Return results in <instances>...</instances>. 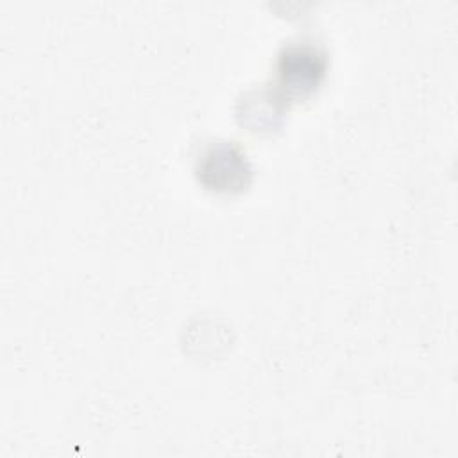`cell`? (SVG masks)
Here are the masks:
<instances>
[{"label":"cell","instance_id":"obj_2","mask_svg":"<svg viewBox=\"0 0 458 458\" xmlns=\"http://www.w3.org/2000/svg\"><path fill=\"white\" fill-rule=\"evenodd\" d=\"M215 172V179L209 182L213 188H231L238 186L243 181V175L249 174V165L245 156L231 147V145H220L206 156L204 166H202V175H208Z\"/></svg>","mask_w":458,"mask_h":458},{"label":"cell","instance_id":"obj_1","mask_svg":"<svg viewBox=\"0 0 458 458\" xmlns=\"http://www.w3.org/2000/svg\"><path fill=\"white\" fill-rule=\"evenodd\" d=\"M324 73V61L315 50L292 47L279 57V75L284 86L293 91L311 89Z\"/></svg>","mask_w":458,"mask_h":458}]
</instances>
